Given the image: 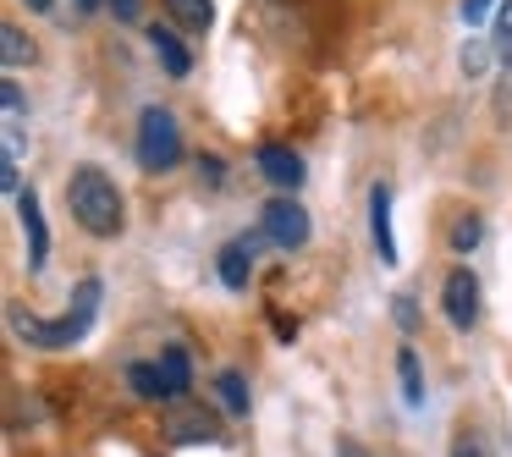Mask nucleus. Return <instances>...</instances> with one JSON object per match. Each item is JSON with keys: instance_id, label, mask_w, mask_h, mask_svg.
Instances as JSON below:
<instances>
[{"instance_id": "f257e3e1", "label": "nucleus", "mask_w": 512, "mask_h": 457, "mask_svg": "<svg viewBox=\"0 0 512 457\" xmlns=\"http://www.w3.org/2000/svg\"><path fill=\"white\" fill-rule=\"evenodd\" d=\"M100 292H105V281H100V276H83V281H78V292H72V309H67V314H56V320H39V314L12 309V331L23 336L28 347H45V353L78 347L83 336L94 331V314H100Z\"/></svg>"}, {"instance_id": "f03ea898", "label": "nucleus", "mask_w": 512, "mask_h": 457, "mask_svg": "<svg viewBox=\"0 0 512 457\" xmlns=\"http://www.w3.org/2000/svg\"><path fill=\"white\" fill-rule=\"evenodd\" d=\"M67 210L89 237H122L127 226V199L116 188V177H105L100 166H78L67 177Z\"/></svg>"}, {"instance_id": "7ed1b4c3", "label": "nucleus", "mask_w": 512, "mask_h": 457, "mask_svg": "<svg viewBox=\"0 0 512 457\" xmlns=\"http://www.w3.org/2000/svg\"><path fill=\"white\" fill-rule=\"evenodd\" d=\"M133 155L149 177H166V171L182 166V122L166 111V105H144L138 111V138H133Z\"/></svg>"}, {"instance_id": "20e7f679", "label": "nucleus", "mask_w": 512, "mask_h": 457, "mask_svg": "<svg viewBox=\"0 0 512 457\" xmlns=\"http://www.w3.org/2000/svg\"><path fill=\"white\" fill-rule=\"evenodd\" d=\"M259 232H265L281 254H298V248L309 243L314 226H309V210H303L298 199H287V193H281V199H270L265 210H259Z\"/></svg>"}, {"instance_id": "39448f33", "label": "nucleus", "mask_w": 512, "mask_h": 457, "mask_svg": "<svg viewBox=\"0 0 512 457\" xmlns=\"http://www.w3.org/2000/svg\"><path fill=\"white\" fill-rule=\"evenodd\" d=\"M441 309L452 331H474L479 325V276L468 265H457L452 276L441 281Z\"/></svg>"}, {"instance_id": "423d86ee", "label": "nucleus", "mask_w": 512, "mask_h": 457, "mask_svg": "<svg viewBox=\"0 0 512 457\" xmlns=\"http://www.w3.org/2000/svg\"><path fill=\"white\" fill-rule=\"evenodd\" d=\"M254 166H259V177L270 182V188H281V193H298L303 188V155L298 149H287V144H259L254 149Z\"/></svg>"}, {"instance_id": "0eeeda50", "label": "nucleus", "mask_w": 512, "mask_h": 457, "mask_svg": "<svg viewBox=\"0 0 512 457\" xmlns=\"http://www.w3.org/2000/svg\"><path fill=\"white\" fill-rule=\"evenodd\" d=\"M259 243H265V232H243V237H232V243L215 254V270H221V287H232V292H243L248 281H254V254H259Z\"/></svg>"}, {"instance_id": "6e6552de", "label": "nucleus", "mask_w": 512, "mask_h": 457, "mask_svg": "<svg viewBox=\"0 0 512 457\" xmlns=\"http://www.w3.org/2000/svg\"><path fill=\"white\" fill-rule=\"evenodd\" d=\"M166 435L177 446H199V441H221V419L204 408H193V402H171L166 413Z\"/></svg>"}, {"instance_id": "1a4fd4ad", "label": "nucleus", "mask_w": 512, "mask_h": 457, "mask_svg": "<svg viewBox=\"0 0 512 457\" xmlns=\"http://www.w3.org/2000/svg\"><path fill=\"white\" fill-rule=\"evenodd\" d=\"M17 221H23V232H28V270L39 276V270L50 265V226H45V210H39L34 188L17 193Z\"/></svg>"}, {"instance_id": "9d476101", "label": "nucleus", "mask_w": 512, "mask_h": 457, "mask_svg": "<svg viewBox=\"0 0 512 457\" xmlns=\"http://www.w3.org/2000/svg\"><path fill=\"white\" fill-rule=\"evenodd\" d=\"M369 237H375L380 265H397V237H391V188H386V182L369 188Z\"/></svg>"}, {"instance_id": "9b49d317", "label": "nucleus", "mask_w": 512, "mask_h": 457, "mask_svg": "<svg viewBox=\"0 0 512 457\" xmlns=\"http://www.w3.org/2000/svg\"><path fill=\"white\" fill-rule=\"evenodd\" d=\"M160 375H166V402H188V391H193V358H188V347L182 342H171V347H160Z\"/></svg>"}, {"instance_id": "f8f14e48", "label": "nucleus", "mask_w": 512, "mask_h": 457, "mask_svg": "<svg viewBox=\"0 0 512 457\" xmlns=\"http://www.w3.org/2000/svg\"><path fill=\"white\" fill-rule=\"evenodd\" d=\"M149 50H155V56H160V67H166L171 72V78H188V72H193V56H188V45H182V39H177V28H149Z\"/></svg>"}, {"instance_id": "ddd939ff", "label": "nucleus", "mask_w": 512, "mask_h": 457, "mask_svg": "<svg viewBox=\"0 0 512 457\" xmlns=\"http://www.w3.org/2000/svg\"><path fill=\"white\" fill-rule=\"evenodd\" d=\"M166 17L182 28V34H210L215 0H166Z\"/></svg>"}, {"instance_id": "4468645a", "label": "nucleus", "mask_w": 512, "mask_h": 457, "mask_svg": "<svg viewBox=\"0 0 512 457\" xmlns=\"http://www.w3.org/2000/svg\"><path fill=\"white\" fill-rule=\"evenodd\" d=\"M127 386H133L138 402H166V375H160V364H149V358L127 364Z\"/></svg>"}, {"instance_id": "2eb2a0df", "label": "nucleus", "mask_w": 512, "mask_h": 457, "mask_svg": "<svg viewBox=\"0 0 512 457\" xmlns=\"http://www.w3.org/2000/svg\"><path fill=\"white\" fill-rule=\"evenodd\" d=\"M215 397H221V408L232 413V419H248V375L243 369H221V375H215Z\"/></svg>"}, {"instance_id": "dca6fc26", "label": "nucleus", "mask_w": 512, "mask_h": 457, "mask_svg": "<svg viewBox=\"0 0 512 457\" xmlns=\"http://www.w3.org/2000/svg\"><path fill=\"white\" fill-rule=\"evenodd\" d=\"M397 380H402V402L424 408V375H419V353L413 347H397Z\"/></svg>"}, {"instance_id": "f3484780", "label": "nucleus", "mask_w": 512, "mask_h": 457, "mask_svg": "<svg viewBox=\"0 0 512 457\" xmlns=\"http://www.w3.org/2000/svg\"><path fill=\"white\" fill-rule=\"evenodd\" d=\"M34 56H39V50H34V39H28L17 23H6V28H0V61H6V67H34Z\"/></svg>"}, {"instance_id": "a211bd4d", "label": "nucleus", "mask_w": 512, "mask_h": 457, "mask_svg": "<svg viewBox=\"0 0 512 457\" xmlns=\"http://www.w3.org/2000/svg\"><path fill=\"white\" fill-rule=\"evenodd\" d=\"M479 237H485V221H479V215H457V221H452V237H446V243H452V254H474Z\"/></svg>"}, {"instance_id": "6ab92c4d", "label": "nucleus", "mask_w": 512, "mask_h": 457, "mask_svg": "<svg viewBox=\"0 0 512 457\" xmlns=\"http://www.w3.org/2000/svg\"><path fill=\"white\" fill-rule=\"evenodd\" d=\"M490 50H496V56L507 61V72H512V0H501V12H496V34H490Z\"/></svg>"}, {"instance_id": "aec40b11", "label": "nucleus", "mask_w": 512, "mask_h": 457, "mask_svg": "<svg viewBox=\"0 0 512 457\" xmlns=\"http://www.w3.org/2000/svg\"><path fill=\"white\" fill-rule=\"evenodd\" d=\"M391 320H397L402 336H413V331H419V303H413L408 292H397V303H391Z\"/></svg>"}, {"instance_id": "412c9836", "label": "nucleus", "mask_w": 512, "mask_h": 457, "mask_svg": "<svg viewBox=\"0 0 512 457\" xmlns=\"http://www.w3.org/2000/svg\"><path fill=\"white\" fill-rule=\"evenodd\" d=\"M452 457H490L485 435H479V430H457V441H452Z\"/></svg>"}, {"instance_id": "4be33fe9", "label": "nucleus", "mask_w": 512, "mask_h": 457, "mask_svg": "<svg viewBox=\"0 0 512 457\" xmlns=\"http://www.w3.org/2000/svg\"><path fill=\"white\" fill-rule=\"evenodd\" d=\"M0 100H6V127H17V122H23V111H28V105H23V89H17L12 78H6V89H0Z\"/></svg>"}, {"instance_id": "5701e85b", "label": "nucleus", "mask_w": 512, "mask_h": 457, "mask_svg": "<svg viewBox=\"0 0 512 457\" xmlns=\"http://www.w3.org/2000/svg\"><path fill=\"white\" fill-rule=\"evenodd\" d=\"M485 67H490V50L485 45H463V72H468V78H479Z\"/></svg>"}, {"instance_id": "b1692460", "label": "nucleus", "mask_w": 512, "mask_h": 457, "mask_svg": "<svg viewBox=\"0 0 512 457\" xmlns=\"http://www.w3.org/2000/svg\"><path fill=\"white\" fill-rule=\"evenodd\" d=\"M199 177L210 182V188H221V182H226V160L221 155H199Z\"/></svg>"}, {"instance_id": "393cba45", "label": "nucleus", "mask_w": 512, "mask_h": 457, "mask_svg": "<svg viewBox=\"0 0 512 457\" xmlns=\"http://www.w3.org/2000/svg\"><path fill=\"white\" fill-rule=\"evenodd\" d=\"M490 6H496V0H463L457 12H463V23H468V28H474V23H485V17H490Z\"/></svg>"}, {"instance_id": "a878e982", "label": "nucleus", "mask_w": 512, "mask_h": 457, "mask_svg": "<svg viewBox=\"0 0 512 457\" xmlns=\"http://www.w3.org/2000/svg\"><path fill=\"white\" fill-rule=\"evenodd\" d=\"M111 12L122 17V23H138V12H144V0H111Z\"/></svg>"}, {"instance_id": "bb28decb", "label": "nucleus", "mask_w": 512, "mask_h": 457, "mask_svg": "<svg viewBox=\"0 0 512 457\" xmlns=\"http://www.w3.org/2000/svg\"><path fill=\"white\" fill-rule=\"evenodd\" d=\"M28 12H50V6H56V0H23Z\"/></svg>"}, {"instance_id": "cd10ccee", "label": "nucleus", "mask_w": 512, "mask_h": 457, "mask_svg": "<svg viewBox=\"0 0 512 457\" xmlns=\"http://www.w3.org/2000/svg\"><path fill=\"white\" fill-rule=\"evenodd\" d=\"M72 6H78V12H100L105 0H72Z\"/></svg>"}]
</instances>
